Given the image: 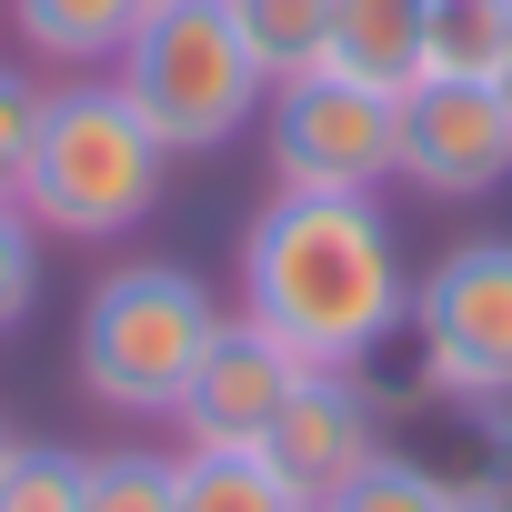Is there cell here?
Here are the masks:
<instances>
[{
  "label": "cell",
  "mask_w": 512,
  "mask_h": 512,
  "mask_svg": "<svg viewBox=\"0 0 512 512\" xmlns=\"http://www.w3.org/2000/svg\"><path fill=\"white\" fill-rule=\"evenodd\" d=\"M241 322L312 372H362L412 322V262L382 191H272L241 231Z\"/></svg>",
  "instance_id": "obj_1"
},
{
  "label": "cell",
  "mask_w": 512,
  "mask_h": 512,
  "mask_svg": "<svg viewBox=\"0 0 512 512\" xmlns=\"http://www.w3.org/2000/svg\"><path fill=\"white\" fill-rule=\"evenodd\" d=\"M161 191H171V141L131 111V91L111 71L51 81L31 181H21V211L41 221V241H131L161 211Z\"/></svg>",
  "instance_id": "obj_2"
},
{
  "label": "cell",
  "mask_w": 512,
  "mask_h": 512,
  "mask_svg": "<svg viewBox=\"0 0 512 512\" xmlns=\"http://www.w3.org/2000/svg\"><path fill=\"white\" fill-rule=\"evenodd\" d=\"M221 302L191 262H111L81 302V332H71V382L101 402V412H151L171 422L201 352L221 342Z\"/></svg>",
  "instance_id": "obj_3"
},
{
  "label": "cell",
  "mask_w": 512,
  "mask_h": 512,
  "mask_svg": "<svg viewBox=\"0 0 512 512\" xmlns=\"http://www.w3.org/2000/svg\"><path fill=\"white\" fill-rule=\"evenodd\" d=\"M111 81L171 141V161L231 151L251 121H262V101H272V81L251 71V51H241V31H231L221 0H151V21L111 61Z\"/></svg>",
  "instance_id": "obj_4"
},
{
  "label": "cell",
  "mask_w": 512,
  "mask_h": 512,
  "mask_svg": "<svg viewBox=\"0 0 512 512\" xmlns=\"http://www.w3.org/2000/svg\"><path fill=\"white\" fill-rule=\"evenodd\" d=\"M412 392L512 402V231H472L412 282V322L392 342ZM382 362V372H392Z\"/></svg>",
  "instance_id": "obj_5"
},
{
  "label": "cell",
  "mask_w": 512,
  "mask_h": 512,
  "mask_svg": "<svg viewBox=\"0 0 512 512\" xmlns=\"http://www.w3.org/2000/svg\"><path fill=\"white\" fill-rule=\"evenodd\" d=\"M262 151H272V191H382L402 181V101L342 71L272 81Z\"/></svg>",
  "instance_id": "obj_6"
},
{
  "label": "cell",
  "mask_w": 512,
  "mask_h": 512,
  "mask_svg": "<svg viewBox=\"0 0 512 512\" xmlns=\"http://www.w3.org/2000/svg\"><path fill=\"white\" fill-rule=\"evenodd\" d=\"M402 181L422 201H482L512 181V101L492 81H412L402 91Z\"/></svg>",
  "instance_id": "obj_7"
},
{
  "label": "cell",
  "mask_w": 512,
  "mask_h": 512,
  "mask_svg": "<svg viewBox=\"0 0 512 512\" xmlns=\"http://www.w3.org/2000/svg\"><path fill=\"white\" fill-rule=\"evenodd\" d=\"M272 472L322 512L352 472H372L382 452H392V402H382V382L372 372H302V392L282 402V422H272Z\"/></svg>",
  "instance_id": "obj_8"
},
{
  "label": "cell",
  "mask_w": 512,
  "mask_h": 512,
  "mask_svg": "<svg viewBox=\"0 0 512 512\" xmlns=\"http://www.w3.org/2000/svg\"><path fill=\"white\" fill-rule=\"evenodd\" d=\"M302 352H282L262 322H221V342L201 352V372H191V392H181V442H221V452H262L272 442V422H282V402L302 392Z\"/></svg>",
  "instance_id": "obj_9"
},
{
  "label": "cell",
  "mask_w": 512,
  "mask_h": 512,
  "mask_svg": "<svg viewBox=\"0 0 512 512\" xmlns=\"http://www.w3.org/2000/svg\"><path fill=\"white\" fill-rule=\"evenodd\" d=\"M422 31H432V0H332V71L402 101L422 81Z\"/></svg>",
  "instance_id": "obj_10"
},
{
  "label": "cell",
  "mask_w": 512,
  "mask_h": 512,
  "mask_svg": "<svg viewBox=\"0 0 512 512\" xmlns=\"http://www.w3.org/2000/svg\"><path fill=\"white\" fill-rule=\"evenodd\" d=\"M141 21H151V0H11L21 51L51 71H111Z\"/></svg>",
  "instance_id": "obj_11"
},
{
  "label": "cell",
  "mask_w": 512,
  "mask_h": 512,
  "mask_svg": "<svg viewBox=\"0 0 512 512\" xmlns=\"http://www.w3.org/2000/svg\"><path fill=\"white\" fill-rule=\"evenodd\" d=\"M171 512H312L272 452H221V442H181L171 452Z\"/></svg>",
  "instance_id": "obj_12"
},
{
  "label": "cell",
  "mask_w": 512,
  "mask_h": 512,
  "mask_svg": "<svg viewBox=\"0 0 512 512\" xmlns=\"http://www.w3.org/2000/svg\"><path fill=\"white\" fill-rule=\"evenodd\" d=\"M251 71L262 81H302V71H332V0H221Z\"/></svg>",
  "instance_id": "obj_13"
},
{
  "label": "cell",
  "mask_w": 512,
  "mask_h": 512,
  "mask_svg": "<svg viewBox=\"0 0 512 512\" xmlns=\"http://www.w3.org/2000/svg\"><path fill=\"white\" fill-rule=\"evenodd\" d=\"M512 61V0H432L422 81H502Z\"/></svg>",
  "instance_id": "obj_14"
},
{
  "label": "cell",
  "mask_w": 512,
  "mask_h": 512,
  "mask_svg": "<svg viewBox=\"0 0 512 512\" xmlns=\"http://www.w3.org/2000/svg\"><path fill=\"white\" fill-rule=\"evenodd\" d=\"M91 492V452L71 442H11V462H0V512H81Z\"/></svg>",
  "instance_id": "obj_15"
},
{
  "label": "cell",
  "mask_w": 512,
  "mask_h": 512,
  "mask_svg": "<svg viewBox=\"0 0 512 512\" xmlns=\"http://www.w3.org/2000/svg\"><path fill=\"white\" fill-rule=\"evenodd\" d=\"M81 512H171V452H151V442H111V452H91V492H81Z\"/></svg>",
  "instance_id": "obj_16"
},
{
  "label": "cell",
  "mask_w": 512,
  "mask_h": 512,
  "mask_svg": "<svg viewBox=\"0 0 512 512\" xmlns=\"http://www.w3.org/2000/svg\"><path fill=\"white\" fill-rule=\"evenodd\" d=\"M322 512H452V492H442V482H432V472H422V462L392 442V452H382L372 472H352V482H342Z\"/></svg>",
  "instance_id": "obj_17"
},
{
  "label": "cell",
  "mask_w": 512,
  "mask_h": 512,
  "mask_svg": "<svg viewBox=\"0 0 512 512\" xmlns=\"http://www.w3.org/2000/svg\"><path fill=\"white\" fill-rule=\"evenodd\" d=\"M41 101H51V81H31V71H11V61H0V201H21V181H31Z\"/></svg>",
  "instance_id": "obj_18"
},
{
  "label": "cell",
  "mask_w": 512,
  "mask_h": 512,
  "mask_svg": "<svg viewBox=\"0 0 512 512\" xmlns=\"http://www.w3.org/2000/svg\"><path fill=\"white\" fill-rule=\"evenodd\" d=\"M31 302H41V221L21 201H0V332L31 322Z\"/></svg>",
  "instance_id": "obj_19"
},
{
  "label": "cell",
  "mask_w": 512,
  "mask_h": 512,
  "mask_svg": "<svg viewBox=\"0 0 512 512\" xmlns=\"http://www.w3.org/2000/svg\"><path fill=\"white\" fill-rule=\"evenodd\" d=\"M482 512H512V452H502V472H492V492H482Z\"/></svg>",
  "instance_id": "obj_20"
},
{
  "label": "cell",
  "mask_w": 512,
  "mask_h": 512,
  "mask_svg": "<svg viewBox=\"0 0 512 512\" xmlns=\"http://www.w3.org/2000/svg\"><path fill=\"white\" fill-rule=\"evenodd\" d=\"M11 442H21V432H11V422H0V462H11Z\"/></svg>",
  "instance_id": "obj_21"
},
{
  "label": "cell",
  "mask_w": 512,
  "mask_h": 512,
  "mask_svg": "<svg viewBox=\"0 0 512 512\" xmlns=\"http://www.w3.org/2000/svg\"><path fill=\"white\" fill-rule=\"evenodd\" d=\"M492 91H502V101H512V61H502V81H492Z\"/></svg>",
  "instance_id": "obj_22"
},
{
  "label": "cell",
  "mask_w": 512,
  "mask_h": 512,
  "mask_svg": "<svg viewBox=\"0 0 512 512\" xmlns=\"http://www.w3.org/2000/svg\"><path fill=\"white\" fill-rule=\"evenodd\" d=\"M452 512H482V502H452Z\"/></svg>",
  "instance_id": "obj_23"
}]
</instances>
